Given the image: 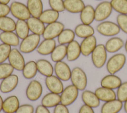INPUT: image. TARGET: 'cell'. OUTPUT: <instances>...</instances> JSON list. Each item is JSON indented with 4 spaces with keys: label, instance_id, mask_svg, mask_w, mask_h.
<instances>
[{
    "label": "cell",
    "instance_id": "cell-17",
    "mask_svg": "<svg viewBox=\"0 0 127 113\" xmlns=\"http://www.w3.org/2000/svg\"><path fill=\"white\" fill-rule=\"evenodd\" d=\"M122 83L121 78L115 74H109L105 76L101 80L102 87L114 90L117 89Z\"/></svg>",
    "mask_w": 127,
    "mask_h": 113
},
{
    "label": "cell",
    "instance_id": "cell-22",
    "mask_svg": "<svg viewBox=\"0 0 127 113\" xmlns=\"http://www.w3.org/2000/svg\"><path fill=\"white\" fill-rule=\"evenodd\" d=\"M94 92L100 101L105 102L115 100L117 97L114 90L102 86L97 88Z\"/></svg>",
    "mask_w": 127,
    "mask_h": 113
},
{
    "label": "cell",
    "instance_id": "cell-38",
    "mask_svg": "<svg viewBox=\"0 0 127 113\" xmlns=\"http://www.w3.org/2000/svg\"><path fill=\"white\" fill-rule=\"evenodd\" d=\"M113 9L121 14H127V0H111Z\"/></svg>",
    "mask_w": 127,
    "mask_h": 113
},
{
    "label": "cell",
    "instance_id": "cell-24",
    "mask_svg": "<svg viewBox=\"0 0 127 113\" xmlns=\"http://www.w3.org/2000/svg\"><path fill=\"white\" fill-rule=\"evenodd\" d=\"M80 19L82 23L90 25L95 20V8L91 5L85 6L80 13Z\"/></svg>",
    "mask_w": 127,
    "mask_h": 113
},
{
    "label": "cell",
    "instance_id": "cell-27",
    "mask_svg": "<svg viewBox=\"0 0 127 113\" xmlns=\"http://www.w3.org/2000/svg\"><path fill=\"white\" fill-rule=\"evenodd\" d=\"M26 5L32 17L39 18L43 11L42 0H27Z\"/></svg>",
    "mask_w": 127,
    "mask_h": 113
},
{
    "label": "cell",
    "instance_id": "cell-6",
    "mask_svg": "<svg viewBox=\"0 0 127 113\" xmlns=\"http://www.w3.org/2000/svg\"><path fill=\"white\" fill-rule=\"evenodd\" d=\"M10 11L11 14L18 20L26 21L31 17L27 5L20 2H12L10 5Z\"/></svg>",
    "mask_w": 127,
    "mask_h": 113
},
{
    "label": "cell",
    "instance_id": "cell-47",
    "mask_svg": "<svg viewBox=\"0 0 127 113\" xmlns=\"http://www.w3.org/2000/svg\"><path fill=\"white\" fill-rule=\"evenodd\" d=\"M78 113H95L92 108L84 104L80 108Z\"/></svg>",
    "mask_w": 127,
    "mask_h": 113
},
{
    "label": "cell",
    "instance_id": "cell-18",
    "mask_svg": "<svg viewBox=\"0 0 127 113\" xmlns=\"http://www.w3.org/2000/svg\"><path fill=\"white\" fill-rule=\"evenodd\" d=\"M19 106L18 98L15 95H12L3 100L2 111L4 113H15Z\"/></svg>",
    "mask_w": 127,
    "mask_h": 113
},
{
    "label": "cell",
    "instance_id": "cell-50",
    "mask_svg": "<svg viewBox=\"0 0 127 113\" xmlns=\"http://www.w3.org/2000/svg\"><path fill=\"white\" fill-rule=\"evenodd\" d=\"M124 109L125 110V112L127 113V100L124 102Z\"/></svg>",
    "mask_w": 127,
    "mask_h": 113
},
{
    "label": "cell",
    "instance_id": "cell-37",
    "mask_svg": "<svg viewBox=\"0 0 127 113\" xmlns=\"http://www.w3.org/2000/svg\"><path fill=\"white\" fill-rule=\"evenodd\" d=\"M16 22L10 17H0V30L2 32H13L15 31Z\"/></svg>",
    "mask_w": 127,
    "mask_h": 113
},
{
    "label": "cell",
    "instance_id": "cell-7",
    "mask_svg": "<svg viewBox=\"0 0 127 113\" xmlns=\"http://www.w3.org/2000/svg\"><path fill=\"white\" fill-rule=\"evenodd\" d=\"M78 91L72 84L66 86L61 94V103L66 106L71 105L77 98Z\"/></svg>",
    "mask_w": 127,
    "mask_h": 113
},
{
    "label": "cell",
    "instance_id": "cell-39",
    "mask_svg": "<svg viewBox=\"0 0 127 113\" xmlns=\"http://www.w3.org/2000/svg\"><path fill=\"white\" fill-rule=\"evenodd\" d=\"M14 68L9 63H0V80L3 79L11 75Z\"/></svg>",
    "mask_w": 127,
    "mask_h": 113
},
{
    "label": "cell",
    "instance_id": "cell-13",
    "mask_svg": "<svg viewBox=\"0 0 127 113\" xmlns=\"http://www.w3.org/2000/svg\"><path fill=\"white\" fill-rule=\"evenodd\" d=\"M45 84L51 92L58 94H61L64 89L62 80L56 75H52L46 77Z\"/></svg>",
    "mask_w": 127,
    "mask_h": 113
},
{
    "label": "cell",
    "instance_id": "cell-5",
    "mask_svg": "<svg viewBox=\"0 0 127 113\" xmlns=\"http://www.w3.org/2000/svg\"><path fill=\"white\" fill-rule=\"evenodd\" d=\"M96 30L99 34L107 37H113L117 35L121 30L117 23L110 21L101 22L97 26Z\"/></svg>",
    "mask_w": 127,
    "mask_h": 113
},
{
    "label": "cell",
    "instance_id": "cell-33",
    "mask_svg": "<svg viewBox=\"0 0 127 113\" xmlns=\"http://www.w3.org/2000/svg\"><path fill=\"white\" fill-rule=\"evenodd\" d=\"M23 77L27 79H32L36 75L38 69L36 62L30 60L26 62L22 69Z\"/></svg>",
    "mask_w": 127,
    "mask_h": 113
},
{
    "label": "cell",
    "instance_id": "cell-3",
    "mask_svg": "<svg viewBox=\"0 0 127 113\" xmlns=\"http://www.w3.org/2000/svg\"><path fill=\"white\" fill-rule=\"evenodd\" d=\"M40 36L31 34L22 39L19 45V51L23 53L28 54L37 49L40 44Z\"/></svg>",
    "mask_w": 127,
    "mask_h": 113
},
{
    "label": "cell",
    "instance_id": "cell-15",
    "mask_svg": "<svg viewBox=\"0 0 127 113\" xmlns=\"http://www.w3.org/2000/svg\"><path fill=\"white\" fill-rule=\"evenodd\" d=\"M97 40L95 36L92 35L84 38L80 46L81 54L85 56L91 55L97 46Z\"/></svg>",
    "mask_w": 127,
    "mask_h": 113
},
{
    "label": "cell",
    "instance_id": "cell-1",
    "mask_svg": "<svg viewBox=\"0 0 127 113\" xmlns=\"http://www.w3.org/2000/svg\"><path fill=\"white\" fill-rule=\"evenodd\" d=\"M126 62V56L122 53L116 54L108 60L106 63L107 71L112 74H115L121 70Z\"/></svg>",
    "mask_w": 127,
    "mask_h": 113
},
{
    "label": "cell",
    "instance_id": "cell-23",
    "mask_svg": "<svg viewBox=\"0 0 127 113\" xmlns=\"http://www.w3.org/2000/svg\"><path fill=\"white\" fill-rule=\"evenodd\" d=\"M56 46L54 39H44L38 45L37 52L40 55L47 56L51 54Z\"/></svg>",
    "mask_w": 127,
    "mask_h": 113
},
{
    "label": "cell",
    "instance_id": "cell-31",
    "mask_svg": "<svg viewBox=\"0 0 127 113\" xmlns=\"http://www.w3.org/2000/svg\"><path fill=\"white\" fill-rule=\"evenodd\" d=\"M0 40L10 46L16 47L19 44V38L13 32H2L0 33Z\"/></svg>",
    "mask_w": 127,
    "mask_h": 113
},
{
    "label": "cell",
    "instance_id": "cell-52",
    "mask_svg": "<svg viewBox=\"0 0 127 113\" xmlns=\"http://www.w3.org/2000/svg\"><path fill=\"white\" fill-rule=\"evenodd\" d=\"M124 46H125V50H126V52L127 53V39L125 43V45H124Z\"/></svg>",
    "mask_w": 127,
    "mask_h": 113
},
{
    "label": "cell",
    "instance_id": "cell-36",
    "mask_svg": "<svg viewBox=\"0 0 127 113\" xmlns=\"http://www.w3.org/2000/svg\"><path fill=\"white\" fill-rule=\"evenodd\" d=\"M74 31L70 29H64L58 37V42L59 44H68L74 40Z\"/></svg>",
    "mask_w": 127,
    "mask_h": 113
},
{
    "label": "cell",
    "instance_id": "cell-34",
    "mask_svg": "<svg viewBox=\"0 0 127 113\" xmlns=\"http://www.w3.org/2000/svg\"><path fill=\"white\" fill-rule=\"evenodd\" d=\"M66 56V45L59 44L56 46L55 48L51 54V58L53 61L57 62L62 61Z\"/></svg>",
    "mask_w": 127,
    "mask_h": 113
},
{
    "label": "cell",
    "instance_id": "cell-9",
    "mask_svg": "<svg viewBox=\"0 0 127 113\" xmlns=\"http://www.w3.org/2000/svg\"><path fill=\"white\" fill-rule=\"evenodd\" d=\"M64 29V24L59 21L47 24L42 34L44 39H54L58 37Z\"/></svg>",
    "mask_w": 127,
    "mask_h": 113
},
{
    "label": "cell",
    "instance_id": "cell-44",
    "mask_svg": "<svg viewBox=\"0 0 127 113\" xmlns=\"http://www.w3.org/2000/svg\"><path fill=\"white\" fill-rule=\"evenodd\" d=\"M34 109L32 105L30 104H23L19 106L15 113H34Z\"/></svg>",
    "mask_w": 127,
    "mask_h": 113
},
{
    "label": "cell",
    "instance_id": "cell-14",
    "mask_svg": "<svg viewBox=\"0 0 127 113\" xmlns=\"http://www.w3.org/2000/svg\"><path fill=\"white\" fill-rule=\"evenodd\" d=\"M18 77L12 74L3 79L0 84V90L3 93H8L14 90L18 84Z\"/></svg>",
    "mask_w": 127,
    "mask_h": 113
},
{
    "label": "cell",
    "instance_id": "cell-4",
    "mask_svg": "<svg viewBox=\"0 0 127 113\" xmlns=\"http://www.w3.org/2000/svg\"><path fill=\"white\" fill-rule=\"evenodd\" d=\"M91 55L92 63L95 67L101 68L105 65L107 61V52L104 45H97Z\"/></svg>",
    "mask_w": 127,
    "mask_h": 113
},
{
    "label": "cell",
    "instance_id": "cell-32",
    "mask_svg": "<svg viewBox=\"0 0 127 113\" xmlns=\"http://www.w3.org/2000/svg\"><path fill=\"white\" fill-rule=\"evenodd\" d=\"M59 17V12L52 9L43 10L39 17L41 21L44 24H49L57 21Z\"/></svg>",
    "mask_w": 127,
    "mask_h": 113
},
{
    "label": "cell",
    "instance_id": "cell-46",
    "mask_svg": "<svg viewBox=\"0 0 127 113\" xmlns=\"http://www.w3.org/2000/svg\"><path fill=\"white\" fill-rule=\"evenodd\" d=\"M10 12V6L7 4L0 3V17L6 16Z\"/></svg>",
    "mask_w": 127,
    "mask_h": 113
},
{
    "label": "cell",
    "instance_id": "cell-19",
    "mask_svg": "<svg viewBox=\"0 0 127 113\" xmlns=\"http://www.w3.org/2000/svg\"><path fill=\"white\" fill-rule=\"evenodd\" d=\"M29 30L33 33L42 35L45 28V24L39 18L31 16L26 20Z\"/></svg>",
    "mask_w": 127,
    "mask_h": 113
},
{
    "label": "cell",
    "instance_id": "cell-28",
    "mask_svg": "<svg viewBox=\"0 0 127 113\" xmlns=\"http://www.w3.org/2000/svg\"><path fill=\"white\" fill-rule=\"evenodd\" d=\"M38 71L42 75L47 77L52 75L54 67L51 63L45 59H40L36 61Z\"/></svg>",
    "mask_w": 127,
    "mask_h": 113
},
{
    "label": "cell",
    "instance_id": "cell-49",
    "mask_svg": "<svg viewBox=\"0 0 127 113\" xmlns=\"http://www.w3.org/2000/svg\"><path fill=\"white\" fill-rule=\"evenodd\" d=\"M3 100L1 96L0 95V112L2 110V105H3Z\"/></svg>",
    "mask_w": 127,
    "mask_h": 113
},
{
    "label": "cell",
    "instance_id": "cell-20",
    "mask_svg": "<svg viewBox=\"0 0 127 113\" xmlns=\"http://www.w3.org/2000/svg\"><path fill=\"white\" fill-rule=\"evenodd\" d=\"M123 107V102L116 99L105 102L101 107V113H118Z\"/></svg>",
    "mask_w": 127,
    "mask_h": 113
},
{
    "label": "cell",
    "instance_id": "cell-41",
    "mask_svg": "<svg viewBox=\"0 0 127 113\" xmlns=\"http://www.w3.org/2000/svg\"><path fill=\"white\" fill-rule=\"evenodd\" d=\"M11 49L9 45L4 43L0 44V63L4 62L8 59Z\"/></svg>",
    "mask_w": 127,
    "mask_h": 113
},
{
    "label": "cell",
    "instance_id": "cell-29",
    "mask_svg": "<svg viewBox=\"0 0 127 113\" xmlns=\"http://www.w3.org/2000/svg\"><path fill=\"white\" fill-rule=\"evenodd\" d=\"M75 35L81 38H85L94 35L95 30L93 27L90 25L83 23L77 25L74 29Z\"/></svg>",
    "mask_w": 127,
    "mask_h": 113
},
{
    "label": "cell",
    "instance_id": "cell-51",
    "mask_svg": "<svg viewBox=\"0 0 127 113\" xmlns=\"http://www.w3.org/2000/svg\"><path fill=\"white\" fill-rule=\"evenodd\" d=\"M10 0H0V3L7 4Z\"/></svg>",
    "mask_w": 127,
    "mask_h": 113
},
{
    "label": "cell",
    "instance_id": "cell-53",
    "mask_svg": "<svg viewBox=\"0 0 127 113\" xmlns=\"http://www.w3.org/2000/svg\"></svg>",
    "mask_w": 127,
    "mask_h": 113
},
{
    "label": "cell",
    "instance_id": "cell-35",
    "mask_svg": "<svg viewBox=\"0 0 127 113\" xmlns=\"http://www.w3.org/2000/svg\"><path fill=\"white\" fill-rule=\"evenodd\" d=\"M29 29L26 20H17L16 22L15 33L19 39H23L29 34Z\"/></svg>",
    "mask_w": 127,
    "mask_h": 113
},
{
    "label": "cell",
    "instance_id": "cell-42",
    "mask_svg": "<svg viewBox=\"0 0 127 113\" xmlns=\"http://www.w3.org/2000/svg\"><path fill=\"white\" fill-rule=\"evenodd\" d=\"M117 23L120 30L127 34V14H119L117 17Z\"/></svg>",
    "mask_w": 127,
    "mask_h": 113
},
{
    "label": "cell",
    "instance_id": "cell-2",
    "mask_svg": "<svg viewBox=\"0 0 127 113\" xmlns=\"http://www.w3.org/2000/svg\"><path fill=\"white\" fill-rule=\"evenodd\" d=\"M72 84L78 90L83 91L87 85V77L84 71L80 67L76 66L71 70L70 78Z\"/></svg>",
    "mask_w": 127,
    "mask_h": 113
},
{
    "label": "cell",
    "instance_id": "cell-54",
    "mask_svg": "<svg viewBox=\"0 0 127 113\" xmlns=\"http://www.w3.org/2000/svg\"></svg>",
    "mask_w": 127,
    "mask_h": 113
},
{
    "label": "cell",
    "instance_id": "cell-8",
    "mask_svg": "<svg viewBox=\"0 0 127 113\" xmlns=\"http://www.w3.org/2000/svg\"><path fill=\"white\" fill-rule=\"evenodd\" d=\"M112 7L110 2L103 1L99 3L95 8V20L97 21H103L111 14Z\"/></svg>",
    "mask_w": 127,
    "mask_h": 113
},
{
    "label": "cell",
    "instance_id": "cell-12",
    "mask_svg": "<svg viewBox=\"0 0 127 113\" xmlns=\"http://www.w3.org/2000/svg\"><path fill=\"white\" fill-rule=\"evenodd\" d=\"M56 76L62 81H66L70 79L71 70L68 65L63 61L56 62L54 68Z\"/></svg>",
    "mask_w": 127,
    "mask_h": 113
},
{
    "label": "cell",
    "instance_id": "cell-30",
    "mask_svg": "<svg viewBox=\"0 0 127 113\" xmlns=\"http://www.w3.org/2000/svg\"><path fill=\"white\" fill-rule=\"evenodd\" d=\"M60 103H61L60 95L52 92L46 94L41 100L42 105L47 108L55 107Z\"/></svg>",
    "mask_w": 127,
    "mask_h": 113
},
{
    "label": "cell",
    "instance_id": "cell-40",
    "mask_svg": "<svg viewBox=\"0 0 127 113\" xmlns=\"http://www.w3.org/2000/svg\"><path fill=\"white\" fill-rule=\"evenodd\" d=\"M116 96L123 103L127 100V81L122 83L117 88Z\"/></svg>",
    "mask_w": 127,
    "mask_h": 113
},
{
    "label": "cell",
    "instance_id": "cell-16",
    "mask_svg": "<svg viewBox=\"0 0 127 113\" xmlns=\"http://www.w3.org/2000/svg\"><path fill=\"white\" fill-rule=\"evenodd\" d=\"M80 46L79 43L73 40L66 46V58L69 61H73L80 56L81 55Z\"/></svg>",
    "mask_w": 127,
    "mask_h": 113
},
{
    "label": "cell",
    "instance_id": "cell-11",
    "mask_svg": "<svg viewBox=\"0 0 127 113\" xmlns=\"http://www.w3.org/2000/svg\"><path fill=\"white\" fill-rule=\"evenodd\" d=\"M9 63L18 71H22L25 64V60L21 52L16 48L12 49L8 58Z\"/></svg>",
    "mask_w": 127,
    "mask_h": 113
},
{
    "label": "cell",
    "instance_id": "cell-10",
    "mask_svg": "<svg viewBox=\"0 0 127 113\" xmlns=\"http://www.w3.org/2000/svg\"><path fill=\"white\" fill-rule=\"evenodd\" d=\"M43 92V87L41 83L36 80H32L26 89V96L28 100L36 101L39 99Z\"/></svg>",
    "mask_w": 127,
    "mask_h": 113
},
{
    "label": "cell",
    "instance_id": "cell-43",
    "mask_svg": "<svg viewBox=\"0 0 127 113\" xmlns=\"http://www.w3.org/2000/svg\"><path fill=\"white\" fill-rule=\"evenodd\" d=\"M49 4L51 9L59 12L65 10L64 0H49Z\"/></svg>",
    "mask_w": 127,
    "mask_h": 113
},
{
    "label": "cell",
    "instance_id": "cell-45",
    "mask_svg": "<svg viewBox=\"0 0 127 113\" xmlns=\"http://www.w3.org/2000/svg\"><path fill=\"white\" fill-rule=\"evenodd\" d=\"M53 113H69L67 106L60 103L55 107Z\"/></svg>",
    "mask_w": 127,
    "mask_h": 113
},
{
    "label": "cell",
    "instance_id": "cell-48",
    "mask_svg": "<svg viewBox=\"0 0 127 113\" xmlns=\"http://www.w3.org/2000/svg\"><path fill=\"white\" fill-rule=\"evenodd\" d=\"M35 113H50V112L48 108L42 105H40L36 107Z\"/></svg>",
    "mask_w": 127,
    "mask_h": 113
},
{
    "label": "cell",
    "instance_id": "cell-25",
    "mask_svg": "<svg viewBox=\"0 0 127 113\" xmlns=\"http://www.w3.org/2000/svg\"><path fill=\"white\" fill-rule=\"evenodd\" d=\"M65 10L72 13H80L85 5L82 0H64Z\"/></svg>",
    "mask_w": 127,
    "mask_h": 113
},
{
    "label": "cell",
    "instance_id": "cell-21",
    "mask_svg": "<svg viewBox=\"0 0 127 113\" xmlns=\"http://www.w3.org/2000/svg\"><path fill=\"white\" fill-rule=\"evenodd\" d=\"M81 99L85 105L92 108L98 107L100 104V100L95 92L90 90H83L81 95Z\"/></svg>",
    "mask_w": 127,
    "mask_h": 113
},
{
    "label": "cell",
    "instance_id": "cell-26",
    "mask_svg": "<svg viewBox=\"0 0 127 113\" xmlns=\"http://www.w3.org/2000/svg\"><path fill=\"white\" fill-rule=\"evenodd\" d=\"M124 41L118 37H113L106 42L105 49L107 52L115 53L121 50L124 46Z\"/></svg>",
    "mask_w": 127,
    "mask_h": 113
}]
</instances>
